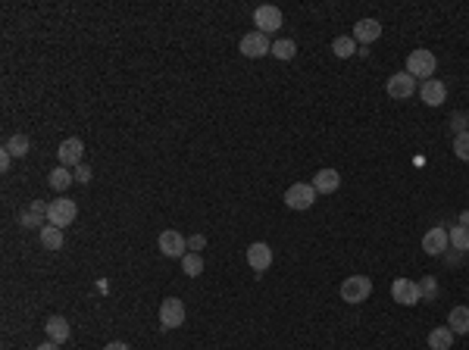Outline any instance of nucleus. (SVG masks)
<instances>
[{"instance_id":"obj_15","label":"nucleus","mask_w":469,"mask_h":350,"mask_svg":"<svg viewBox=\"0 0 469 350\" xmlns=\"http://www.w3.org/2000/svg\"><path fill=\"white\" fill-rule=\"evenodd\" d=\"M313 188H316V194H335V191L341 188V175L335 172V169H320V172L313 175Z\"/></svg>"},{"instance_id":"obj_12","label":"nucleus","mask_w":469,"mask_h":350,"mask_svg":"<svg viewBox=\"0 0 469 350\" xmlns=\"http://www.w3.org/2000/svg\"><path fill=\"white\" fill-rule=\"evenodd\" d=\"M244 257H248V266L254 269V272H266V269L272 266V247H269V244H263V241H256V244H250Z\"/></svg>"},{"instance_id":"obj_25","label":"nucleus","mask_w":469,"mask_h":350,"mask_svg":"<svg viewBox=\"0 0 469 350\" xmlns=\"http://www.w3.org/2000/svg\"><path fill=\"white\" fill-rule=\"evenodd\" d=\"M438 294H441V288H438V279H435V275H426V279L420 281V301H426V303H435V301H438Z\"/></svg>"},{"instance_id":"obj_23","label":"nucleus","mask_w":469,"mask_h":350,"mask_svg":"<svg viewBox=\"0 0 469 350\" xmlns=\"http://www.w3.org/2000/svg\"><path fill=\"white\" fill-rule=\"evenodd\" d=\"M450 238V247H454L457 253H469V229L466 225H454V229L448 231Z\"/></svg>"},{"instance_id":"obj_8","label":"nucleus","mask_w":469,"mask_h":350,"mask_svg":"<svg viewBox=\"0 0 469 350\" xmlns=\"http://www.w3.org/2000/svg\"><path fill=\"white\" fill-rule=\"evenodd\" d=\"M385 88H388V94L394 100H410L413 94H416V78H413L410 72H394Z\"/></svg>"},{"instance_id":"obj_20","label":"nucleus","mask_w":469,"mask_h":350,"mask_svg":"<svg viewBox=\"0 0 469 350\" xmlns=\"http://www.w3.org/2000/svg\"><path fill=\"white\" fill-rule=\"evenodd\" d=\"M454 344V331L448 325H438V329L429 331V350H450Z\"/></svg>"},{"instance_id":"obj_16","label":"nucleus","mask_w":469,"mask_h":350,"mask_svg":"<svg viewBox=\"0 0 469 350\" xmlns=\"http://www.w3.org/2000/svg\"><path fill=\"white\" fill-rule=\"evenodd\" d=\"M378 35H382V22L378 19H360L354 25V41L366 44V47H370L372 41H378Z\"/></svg>"},{"instance_id":"obj_4","label":"nucleus","mask_w":469,"mask_h":350,"mask_svg":"<svg viewBox=\"0 0 469 350\" xmlns=\"http://www.w3.org/2000/svg\"><path fill=\"white\" fill-rule=\"evenodd\" d=\"M182 323H185V303L178 301V297H166L160 303V329L169 331V329H178Z\"/></svg>"},{"instance_id":"obj_28","label":"nucleus","mask_w":469,"mask_h":350,"mask_svg":"<svg viewBox=\"0 0 469 350\" xmlns=\"http://www.w3.org/2000/svg\"><path fill=\"white\" fill-rule=\"evenodd\" d=\"M182 272L191 275V279H197V275L204 272V259H200V253H185V257H182Z\"/></svg>"},{"instance_id":"obj_1","label":"nucleus","mask_w":469,"mask_h":350,"mask_svg":"<svg viewBox=\"0 0 469 350\" xmlns=\"http://www.w3.org/2000/svg\"><path fill=\"white\" fill-rule=\"evenodd\" d=\"M435 69H438V60H435L432 50H410V56H407V72H410L413 78L420 75L422 82H429V78L435 75Z\"/></svg>"},{"instance_id":"obj_13","label":"nucleus","mask_w":469,"mask_h":350,"mask_svg":"<svg viewBox=\"0 0 469 350\" xmlns=\"http://www.w3.org/2000/svg\"><path fill=\"white\" fill-rule=\"evenodd\" d=\"M420 97L426 106H441L448 100V84L438 82V78H429V82L420 84Z\"/></svg>"},{"instance_id":"obj_31","label":"nucleus","mask_w":469,"mask_h":350,"mask_svg":"<svg viewBox=\"0 0 469 350\" xmlns=\"http://www.w3.org/2000/svg\"><path fill=\"white\" fill-rule=\"evenodd\" d=\"M466 116H463V113H454V119H450V128H454V132L457 135H463V132H466Z\"/></svg>"},{"instance_id":"obj_35","label":"nucleus","mask_w":469,"mask_h":350,"mask_svg":"<svg viewBox=\"0 0 469 350\" xmlns=\"http://www.w3.org/2000/svg\"><path fill=\"white\" fill-rule=\"evenodd\" d=\"M35 350H60V344H53V341H44V344H38Z\"/></svg>"},{"instance_id":"obj_26","label":"nucleus","mask_w":469,"mask_h":350,"mask_svg":"<svg viewBox=\"0 0 469 350\" xmlns=\"http://www.w3.org/2000/svg\"><path fill=\"white\" fill-rule=\"evenodd\" d=\"M294 54H298V44H294L291 38L272 41V56H276V60H294Z\"/></svg>"},{"instance_id":"obj_29","label":"nucleus","mask_w":469,"mask_h":350,"mask_svg":"<svg viewBox=\"0 0 469 350\" xmlns=\"http://www.w3.org/2000/svg\"><path fill=\"white\" fill-rule=\"evenodd\" d=\"M454 154H457V160L469 163V132H463L454 138Z\"/></svg>"},{"instance_id":"obj_9","label":"nucleus","mask_w":469,"mask_h":350,"mask_svg":"<svg viewBox=\"0 0 469 350\" xmlns=\"http://www.w3.org/2000/svg\"><path fill=\"white\" fill-rule=\"evenodd\" d=\"M241 54L250 56V60H260V56L272 54L269 35H263V32H248V35L241 38Z\"/></svg>"},{"instance_id":"obj_3","label":"nucleus","mask_w":469,"mask_h":350,"mask_svg":"<svg viewBox=\"0 0 469 350\" xmlns=\"http://www.w3.org/2000/svg\"><path fill=\"white\" fill-rule=\"evenodd\" d=\"M75 216H78L75 200H53V203H47V225L66 229V225L75 222Z\"/></svg>"},{"instance_id":"obj_14","label":"nucleus","mask_w":469,"mask_h":350,"mask_svg":"<svg viewBox=\"0 0 469 350\" xmlns=\"http://www.w3.org/2000/svg\"><path fill=\"white\" fill-rule=\"evenodd\" d=\"M450 247V238H448V231L441 229H429L426 235H422V250L429 253V257H441V253Z\"/></svg>"},{"instance_id":"obj_5","label":"nucleus","mask_w":469,"mask_h":350,"mask_svg":"<svg viewBox=\"0 0 469 350\" xmlns=\"http://www.w3.org/2000/svg\"><path fill=\"white\" fill-rule=\"evenodd\" d=\"M156 247H160V253L163 257H169V259H182L188 253V241L178 235V231H172V229H166V231H160V238H156Z\"/></svg>"},{"instance_id":"obj_21","label":"nucleus","mask_w":469,"mask_h":350,"mask_svg":"<svg viewBox=\"0 0 469 350\" xmlns=\"http://www.w3.org/2000/svg\"><path fill=\"white\" fill-rule=\"evenodd\" d=\"M72 182H75V172H69V169H66V166H57V169H53V172L47 175V185H50V188H53V191H66Z\"/></svg>"},{"instance_id":"obj_27","label":"nucleus","mask_w":469,"mask_h":350,"mask_svg":"<svg viewBox=\"0 0 469 350\" xmlns=\"http://www.w3.org/2000/svg\"><path fill=\"white\" fill-rule=\"evenodd\" d=\"M29 148H32L29 135H13V138L3 144V150H10L13 156H25V154H29Z\"/></svg>"},{"instance_id":"obj_2","label":"nucleus","mask_w":469,"mask_h":350,"mask_svg":"<svg viewBox=\"0 0 469 350\" xmlns=\"http://www.w3.org/2000/svg\"><path fill=\"white\" fill-rule=\"evenodd\" d=\"M370 294H372V281L366 279V275H350V279H344V285H341L344 303H363V301H370Z\"/></svg>"},{"instance_id":"obj_24","label":"nucleus","mask_w":469,"mask_h":350,"mask_svg":"<svg viewBox=\"0 0 469 350\" xmlns=\"http://www.w3.org/2000/svg\"><path fill=\"white\" fill-rule=\"evenodd\" d=\"M332 54H335V56H341V60L354 56V54H357V41H354V35H341V38H335V41H332Z\"/></svg>"},{"instance_id":"obj_34","label":"nucleus","mask_w":469,"mask_h":350,"mask_svg":"<svg viewBox=\"0 0 469 350\" xmlns=\"http://www.w3.org/2000/svg\"><path fill=\"white\" fill-rule=\"evenodd\" d=\"M104 350H128V344H125V341H110Z\"/></svg>"},{"instance_id":"obj_33","label":"nucleus","mask_w":469,"mask_h":350,"mask_svg":"<svg viewBox=\"0 0 469 350\" xmlns=\"http://www.w3.org/2000/svg\"><path fill=\"white\" fill-rule=\"evenodd\" d=\"M10 163H13V154H10V150H3V154H0V169L7 172V169H10Z\"/></svg>"},{"instance_id":"obj_10","label":"nucleus","mask_w":469,"mask_h":350,"mask_svg":"<svg viewBox=\"0 0 469 350\" xmlns=\"http://www.w3.org/2000/svg\"><path fill=\"white\" fill-rule=\"evenodd\" d=\"M57 156H60V166H66V169L82 166V160H85V144H82V138H66L63 144H60Z\"/></svg>"},{"instance_id":"obj_7","label":"nucleus","mask_w":469,"mask_h":350,"mask_svg":"<svg viewBox=\"0 0 469 350\" xmlns=\"http://www.w3.org/2000/svg\"><path fill=\"white\" fill-rule=\"evenodd\" d=\"M254 25H256V32H263V35H272V32H278V28H282V10H278V7H269V3L256 7Z\"/></svg>"},{"instance_id":"obj_32","label":"nucleus","mask_w":469,"mask_h":350,"mask_svg":"<svg viewBox=\"0 0 469 350\" xmlns=\"http://www.w3.org/2000/svg\"><path fill=\"white\" fill-rule=\"evenodd\" d=\"M75 182H82V185H88L91 182V169L82 163V166H75Z\"/></svg>"},{"instance_id":"obj_11","label":"nucleus","mask_w":469,"mask_h":350,"mask_svg":"<svg viewBox=\"0 0 469 350\" xmlns=\"http://www.w3.org/2000/svg\"><path fill=\"white\" fill-rule=\"evenodd\" d=\"M391 297L404 307H413V303H420V281L413 279H398L391 285Z\"/></svg>"},{"instance_id":"obj_18","label":"nucleus","mask_w":469,"mask_h":350,"mask_svg":"<svg viewBox=\"0 0 469 350\" xmlns=\"http://www.w3.org/2000/svg\"><path fill=\"white\" fill-rule=\"evenodd\" d=\"M44 216H47V207H44L41 200H32L29 210L19 213V225L22 229H38V225L44 229Z\"/></svg>"},{"instance_id":"obj_30","label":"nucleus","mask_w":469,"mask_h":350,"mask_svg":"<svg viewBox=\"0 0 469 350\" xmlns=\"http://www.w3.org/2000/svg\"><path fill=\"white\" fill-rule=\"evenodd\" d=\"M204 247H206L204 235H191V238H188V253H197V250H204Z\"/></svg>"},{"instance_id":"obj_19","label":"nucleus","mask_w":469,"mask_h":350,"mask_svg":"<svg viewBox=\"0 0 469 350\" xmlns=\"http://www.w3.org/2000/svg\"><path fill=\"white\" fill-rule=\"evenodd\" d=\"M448 329L454 335H469V307H454L448 316Z\"/></svg>"},{"instance_id":"obj_6","label":"nucleus","mask_w":469,"mask_h":350,"mask_svg":"<svg viewBox=\"0 0 469 350\" xmlns=\"http://www.w3.org/2000/svg\"><path fill=\"white\" fill-rule=\"evenodd\" d=\"M313 200H316V188L313 185L298 182L285 191V207H291V210H310Z\"/></svg>"},{"instance_id":"obj_17","label":"nucleus","mask_w":469,"mask_h":350,"mask_svg":"<svg viewBox=\"0 0 469 350\" xmlns=\"http://www.w3.org/2000/svg\"><path fill=\"white\" fill-rule=\"evenodd\" d=\"M44 331H47V341H53V344H63V341H69V335H72V325L66 323L63 316H50L47 323H44Z\"/></svg>"},{"instance_id":"obj_36","label":"nucleus","mask_w":469,"mask_h":350,"mask_svg":"<svg viewBox=\"0 0 469 350\" xmlns=\"http://www.w3.org/2000/svg\"><path fill=\"white\" fill-rule=\"evenodd\" d=\"M460 225H466L469 229V213H460Z\"/></svg>"},{"instance_id":"obj_22","label":"nucleus","mask_w":469,"mask_h":350,"mask_svg":"<svg viewBox=\"0 0 469 350\" xmlns=\"http://www.w3.org/2000/svg\"><path fill=\"white\" fill-rule=\"evenodd\" d=\"M41 244H44V250H60V247H63V229H57V225H44Z\"/></svg>"}]
</instances>
